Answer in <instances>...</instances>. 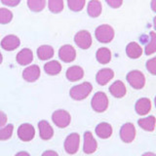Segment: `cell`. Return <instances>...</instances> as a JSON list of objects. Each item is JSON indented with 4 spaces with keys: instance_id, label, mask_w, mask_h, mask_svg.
<instances>
[{
    "instance_id": "obj_35",
    "label": "cell",
    "mask_w": 156,
    "mask_h": 156,
    "mask_svg": "<svg viewBox=\"0 0 156 156\" xmlns=\"http://www.w3.org/2000/svg\"><path fill=\"white\" fill-rule=\"evenodd\" d=\"M21 0H1V3L8 7H16L20 4Z\"/></svg>"
},
{
    "instance_id": "obj_43",
    "label": "cell",
    "mask_w": 156,
    "mask_h": 156,
    "mask_svg": "<svg viewBox=\"0 0 156 156\" xmlns=\"http://www.w3.org/2000/svg\"><path fill=\"white\" fill-rule=\"evenodd\" d=\"M154 104H155V107H156V97H155V99H154Z\"/></svg>"
},
{
    "instance_id": "obj_17",
    "label": "cell",
    "mask_w": 156,
    "mask_h": 156,
    "mask_svg": "<svg viewBox=\"0 0 156 156\" xmlns=\"http://www.w3.org/2000/svg\"><path fill=\"white\" fill-rule=\"evenodd\" d=\"M16 61L21 66H28L33 61V53L30 49L23 48L17 54Z\"/></svg>"
},
{
    "instance_id": "obj_37",
    "label": "cell",
    "mask_w": 156,
    "mask_h": 156,
    "mask_svg": "<svg viewBox=\"0 0 156 156\" xmlns=\"http://www.w3.org/2000/svg\"><path fill=\"white\" fill-rule=\"evenodd\" d=\"M41 156H58V154L54 150H46L42 153Z\"/></svg>"
},
{
    "instance_id": "obj_39",
    "label": "cell",
    "mask_w": 156,
    "mask_h": 156,
    "mask_svg": "<svg viewBox=\"0 0 156 156\" xmlns=\"http://www.w3.org/2000/svg\"><path fill=\"white\" fill-rule=\"evenodd\" d=\"M151 9H152V11L156 13V0H151Z\"/></svg>"
},
{
    "instance_id": "obj_1",
    "label": "cell",
    "mask_w": 156,
    "mask_h": 156,
    "mask_svg": "<svg viewBox=\"0 0 156 156\" xmlns=\"http://www.w3.org/2000/svg\"><path fill=\"white\" fill-rule=\"evenodd\" d=\"M93 91V86L90 82H83L81 84L73 86L69 91V96L72 100L74 101H83Z\"/></svg>"
},
{
    "instance_id": "obj_24",
    "label": "cell",
    "mask_w": 156,
    "mask_h": 156,
    "mask_svg": "<svg viewBox=\"0 0 156 156\" xmlns=\"http://www.w3.org/2000/svg\"><path fill=\"white\" fill-rule=\"evenodd\" d=\"M54 48L50 45H42L37 49V57L41 61H48L54 57Z\"/></svg>"
},
{
    "instance_id": "obj_41",
    "label": "cell",
    "mask_w": 156,
    "mask_h": 156,
    "mask_svg": "<svg viewBox=\"0 0 156 156\" xmlns=\"http://www.w3.org/2000/svg\"><path fill=\"white\" fill-rule=\"evenodd\" d=\"M153 27H154V29L156 30V17H154V19H153Z\"/></svg>"
},
{
    "instance_id": "obj_30",
    "label": "cell",
    "mask_w": 156,
    "mask_h": 156,
    "mask_svg": "<svg viewBox=\"0 0 156 156\" xmlns=\"http://www.w3.org/2000/svg\"><path fill=\"white\" fill-rule=\"evenodd\" d=\"M14 132V125L8 124L0 128V140H8L12 138Z\"/></svg>"
},
{
    "instance_id": "obj_22",
    "label": "cell",
    "mask_w": 156,
    "mask_h": 156,
    "mask_svg": "<svg viewBox=\"0 0 156 156\" xmlns=\"http://www.w3.org/2000/svg\"><path fill=\"white\" fill-rule=\"evenodd\" d=\"M102 12V5L100 0H91L88 3L87 13L91 18H98Z\"/></svg>"
},
{
    "instance_id": "obj_27",
    "label": "cell",
    "mask_w": 156,
    "mask_h": 156,
    "mask_svg": "<svg viewBox=\"0 0 156 156\" xmlns=\"http://www.w3.org/2000/svg\"><path fill=\"white\" fill-rule=\"evenodd\" d=\"M149 42L145 45L144 48V53L145 55H152V54L156 53V32L151 31L149 33Z\"/></svg>"
},
{
    "instance_id": "obj_33",
    "label": "cell",
    "mask_w": 156,
    "mask_h": 156,
    "mask_svg": "<svg viewBox=\"0 0 156 156\" xmlns=\"http://www.w3.org/2000/svg\"><path fill=\"white\" fill-rule=\"evenodd\" d=\"M145 66L149 73H151L152 75H156V57L150 58V60L146 62Z\"/></svg>"
},
{
    "instance_id": "obj_38",
    "label": "cell",
    "mask_w": 156,
    "mask_h": 156,
    "mask_svg": "<svg viewBox=\"0 0 156 156\" xmlns=\"http://www.w3.org/2000/svg\"><path fill=\"white\" fill-rule=\"evenodd\" d=\"M15 156H30V154L27 152V151H20V152H18Z\"/></svg>"
},
{
    "instance_id": "obj_20",
    "label": "cell",
    "mask_w": 156,
    "mask_h": 156,
    "mask_svg": "<svg viewBox=\"0 0 156 156\" xmlns=\"http://www.w3.org/2000/svg\"><path fill=\"white\" fill-rule=\"evenodd\" d=\"M66 75L67 80H69L71 82H76L83 78V76H84V70L79 66H72L70 67H68Z\"/></svg>"
},
{
    "instance_id": "obj_40",
    "label": "cell",
    "mask_w": 156,
    "mask_h": 156,
    "mask_svg": "<svg viewBox=\"0 0 156 156\" xmlns=\"http://www.w3.org/2000/svg\"><path fill=\"white\" fill-rule=\"evenodd\" d=\"M141 156H156V154L154 152H145Z\"/></svg>"
},
{
    "instance_id": "obj_9",
    "label": "cell",
    "mask_w": 156,
    "mask_h": 156,
    "mask_svg": "<svg viewBox=\"0 0 156 156\" xmlns=\"http://www.w3.org/2000/svg\"><path fill=\"white\" fill-rule=\"evenodd\" d=\"M18 136L23 141H30L35 136V129L29 123H23L18 128Z\"/></svg>"
},
{
    "instance_id": "obj_12",
    "label": "cell",
    "mask_w": 156,
    "mask_h": 156,
    "mask_svg": "<svg viewBox=\"0 0 156 156\" xmlns=\"http://www.w3.org/2000/svg\"><path fill=\"white\" fill-rule=\"evenodd\" d=\"M58 58L65 62H71L76 58V51L71 45H63L58 50Z\"/></svg>"
},
{
    "instance_id": "obj_21",
    "label": "cell",
    "mask_w": 156,
    "mask_h": 156,
    "mask_svg": "<svg viewBox=\"0 0 156 156\" xmlns=\"http://www.w3.org/2000/svg\"><path fill=\"white\" fill-rule=\"evenodd\" d=\"M138 124L141 129L146 132H153L156 128V118L153 115L144 117L138 120Z\"/></svg>"
},
{
    "instance_id": "obj_32",
    "label": "cell",
    "mask_w": 156,
    "mask_h": 156,
    "mask_svg": "<svg viewBox=\"0 0 156 156\" xmlns=\"http://www.w3.org/2000/svg\"><path fill=\"white\" fill-rule=\"evenodd\" d=\"M86 4V0H67V5L71 11L79 12L84 8Z\"/></svg>"
},
{
    "instance_id": "obj_7",
    "label": "cell",
    "mask_w": 156,
    "mask_h": 156,
    "mask_svg": "<svg viewBox=\"0 0 156 156\" xmlns=\"http://www.w3.org/2000/svg\"><path fill=\"white\" fill-rule=\"evenodd\" d=\"M120 139L125 144H131L136 138V128L133 123H125L120 129Z\"/></svg>"
},
{
    "instance_id": "obj_19",
    "label": "cell",
    "mask_w": 156,
    "mask_h": 156,
    "mask_svg": "<svg viewBox=\"0 0 156 156\" xmlns=\"http://www.w3.org/2000/svg\"><path fill=\"white\" fill-rule=\"evenodd\" d=\"M95 131H96V135L99 138L102 140H106L111 136L113 129H112V126L109 123H107V122H101V123L97 125Z\"/></svg>"
},
{
    "instance_id": "obj_26",
    "label": "cell",
    "mask_w": 156,
    "mask_h": 156,
    "mask_svg": "<svg viewBox=\"0 0 156 156\" xmlns=\"http://www.w3.org/2000/svg\"><path fill=\"white\" fill-rule=\"evenodd\" d=\"M44 71L48 75H57L62 71V65L58 61H50L44 65Z\"/></svg>"
},
{
    "instance_id": "obj_2",
    "label": "cell",
    "mask_w": 156,
    "mask_h": 156,
    "mask_svg": "<svg viewBox=\"0 0 156 156\" xmlns=\"http://www.w3.org/2000/svg\"><path fill=\"white\" fill-rule=\"evenodd\" d=\"M109 105L108 98H107L106 94L104 92H97L96 94L93 96L92 101H91V106L96 112H105Z\"/></svg>"
},
{
    "instance_id": "obj_28",
    "label": "cell",
    "mask_w": 156,
    "mask_h": 156,
    "mask_svg": "<svg viewBox=\"0 0 156 156\" xmlns=\"http://www.w3.org/2000/svg\"><path fill=\"white\" fill-rule=\"evenodd\" d=\"M27 6L32 12H41L46 6V0H27Z\"/></svg>"
},
{
    "instance_id": "obj_8",
    "label": "cell",
    "mask_w": 156,
    "mask_h": 156,
    "mask_svg": "<svg viewBox=\"0 0 156 156\" xmlns=\"http://www.w3.org/2000/svg\"><path fill=\"white\" fill-rule=\"evenodd\" d=\"M74 42L78 47L83 49V50L89 49L93 42L91 33L87 30L78 31L74 36Z\"/></svg>"
},
{
    "instance_id": "obj_15",
    "label": "cell",
    "mask_w": 156,
    "mask_h": 156,
    "mask_svg": "<svg viewBox=\"0 0 156 156\" xmlns=\"http://www.w3.org/2000/svg\"><path fill=\"white\" fill-rule=\"evenodd\" d=\"M38 130H39V136L43 140H49L53 138L54 136V129L50 125L48 121L41 120L38 122Z\"/></svg>"
},
{
    "instance_id": "obj_36",
    "label": "cell",
    "mask_w": 156,
    "mask_h": 156,
    "mask_svg": "<svg viewBox=\"0 0 156 156\" xmlns=\"http://www.w3.org/2000/svg\"><path fill=\"white\" fill-rule=\"evenodd\" d=\"M7 121H8V117H7L6 113L0 110V128H2V127L6 126Z\"/></svg>"
},
{
    "instance_id": "obj_18",
    "label": "cell",
    "mask_w": 156,
    "mask_h": 156,
    "mask_svg": "<svg viewBox=\"0 0 156 156\" xmlns=\"http://www.w3.org/2000/svg\"><path fill=\"white\" fill-rule=\"evenodd\" d=\"M109 92L114 98L121 99L127 94V89L124 82H122L121 80H116L109 86Z\"/></svg>"
},
{
    "instance_id": "obj_3",
    "label": "cell",
    "mask_w": 156,
    "mask_h": 156,
    "mask_svg": "<svg viewBox=\"0 0 156 156\" xmlns=\"http://www.w3.org/2000/svg\"><path fill=\"white\" fill-rule=\"evenodd\" d=\"M95 36L101 43H109L114 38V29L109 24H101L96 28Z\"/></svg>"
},
{
    "instance_id": "obj_10",
    "label": "cell",
    "mask_w": 156,
    "mask_h": 156,
    "mask_svg": "<svg viewBox=\"0 0 156 156\" xmlns=\"http://www.w3.org/2000/svg\"><path fill=\"white\" fill-rule=\"evenodd\" d=\"M98 149V143L90 131L84 133V143H83V151L86 154H93Z\"/></svg>"
},
{
    "instance_id": "obj_13",
    "label": "cell",
    "mask_w": 156,
    "mask_h": 156,
    "mask_svg": "<svg viewBox=\"0 0 156 156\" xmlns=\"http://www.w3.org/2000/svg\"><path fill=\"white\" fill-rule=\"evenodd\" d=\"M39 77H40V67L37 65L28 66L23 71V78L27 82H35Z\"/></svg>"
},
{
    "instance_id": "obj_31",
    "label": "cell",
    "mask_w": 156,
    "mask_h": 156,
    "mask_svg": "<svg viewBox=\"0 0 156 156\" xmlns=\"http://www.w3.org/2000/svg\"><path fill=\"white\" fill-rule=\"evenodd\" d=\"M13 20V13L7 8H0V23L7 24Z\"/></svg>"
},
{
    "instance_id": "obj_25",
    "label": "cell",
    "mask_w": 156,
    "mask_h": 156,
    "mask_svg": "<svg viewBox=\"0 0 156 156\" xmlns=\"http://www.w3.org/2000/svg\"><path fill=\"white\" fill-rule=\"evenodd\" d=\"M96 58L97 61L101 63V65H106V63H108L111 61V51L108 48L101 47L98 49L96 53Z\"/></svg>"
},
{
    "instance_id": "obj_14",
    "label": "cell",
    "mask_w": 156,
    "mask_h": 156,
    "mask_svg": "<svg viewBox=\"0 0 156 156\" xmlns=\"http://www.w3.org/2000/svg\"><path fill=\"white\" fill-rule=\"evenodd\" d=\"M151 101L148 98H140L135 105V110L140 116L147 115L151 110Z\"/></svg>"
},
{
    "instance_id": "obj_23",
    "label": "cell",
    "mask_w": 156,
    "mask_h": 156,
    "mask_svg": "<svg viewBox=\"0 0 156 156\" xmlns=\"http://www.w3.org/2000/svg\"><path fill=\"white\" fill-rule=\"evenodd\" d=\"M126 54L130 58H139L143 55V48L136 42H130L126 47Z\"/></svg>"
},
{
    "instance_id": "obj_4",
    "label": "cell",
    "mask_w": 156,
    "mask_h": 156,
    "mask_svg": "<svg viewBox=\"0 0 156 156\" xmlns=\"http://www.w3.org/2000/svg\"><path fill=\"white\" fill-rule=\"evenodd\" d=\"M126 79L130 84V86L136 90L143 89L145 85V76L140 70H131L127 74Z\"/></svg>"
},
{
    "instance_id": "obj_42",
    "label": "cell",
    "mask_w": 156,
    "mask_h": 156,
    "mask_svg": "<svg viewBox=\"0 0 156 156\" xmlns=\"http://www.w3.org/2000/svg\"><path fill=\"white\" fill-rule=\"evenodd\" d=\"M2 62H3V57H2V54L0 53V65L2 63Z\"/></svg>"
},
{
    "instance_id": "obj_11",
    "label": "cell",
    "mask_w": 156,
    "mask_h": 156,
    "mask_svg": "<svg viewBox=\"0 0 156 156\" xmlns=\"http://www.w3.org/2000/svg\"><path fill=\"white\" fill-rule=\"evenodd\" d=\"M0 45L5 51H14L21 45V40L17 35L9 34L2 39Z\"/></svg>"
},
{
    "instance_id": "obj_29",
    "label": "cell",
    "mask_w": 156,
    "mask_h": 156,
    "mask_svg": "<svg viewBox=\"0 0 156 156\" xmlns=\"http://www.w3.org/2000/svg\"><path fill=\"white\" fill-rule=\"evenodd\" d=\"M48 8L54 14H58L63 10V0H48Z\"/></svg>"
},
{
    "instance_id": "obj_6",
    "label": "cell",
    "mask_w": 156,
    "mask_h": 156,
    "mask_svg": "<svg viewBox=\"0 0 156 156\" xmlns=\"http://www.w3.org/2000/svg\"><path fill=\"white\" fill-rule=\"evenodd\" d=\"M79 144H80V136L77 133H72L66 136L65 140V150L68 154H75L78 149H79Z\"/></svg>"
},
{
    "instance_id": "obj_5",
    "label": "cell",
    "mask_w": 156,
    "mask_h": 156,
    "mask_svg": "<svg viewBox=\"0 0 156 156\" xmlns=\"http://www.w3.org/2000/svg\"><path fill=\"white\" fill-rule=\"evenodd\" d=\"M52 120L57 127L58 128H66L71 122V116L68 111L65 109L56 110L52 114Z\"/></svg>"
},
{
    "instance_id": "obj_34",
    "label": "cell",
    "mask_w": 156,
    "mask_h": 156,
    "mask_svg": "<svg viewBox=\"0 0 156 156\" xmlns=\"http://www.w3.org/2000/svg\"><path fill=\"white\" fill-rule=\"evenodd\" d=\"M105 2L107 3V5H108L109 7L113 9H117L122 6L123 0H105Z\"/></svg>"
},
{
    "instance_id": "obj_16",
    "label": "cell",
    "mask_w": 156,
    "mask_h": 156,
    "mask_svg": "<svg viewBox=\"0 0 156 156\" xmlns=\"http://www.w3.org/2000/svg\"><path fill=\"white\" fill-rule=\"evenodd\" d=\"M114 77V71L111 68H102L99 70L96 75V81L99 85L105 86Z\"/></svg>"
}]
</instances>
